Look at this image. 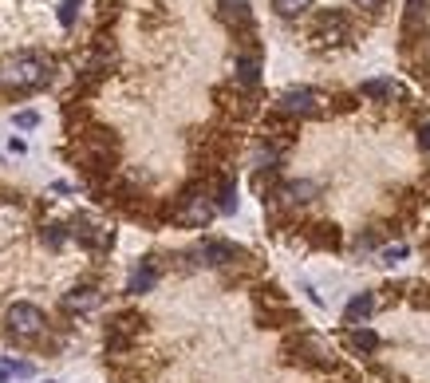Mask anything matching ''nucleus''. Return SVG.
Here are the masks:
<instances>
[{"label": "nucleus", "mask_w": 430, "mask_h": 383, "mask_svg": "<svg viewBox=\"0 0 430 383\" xmlns=\"http://www.w3.org/2000/svg\"><path fill=\"white\" fill-rule=\"evenodd\" d=\"M8 375H12V364H0V383L8 380Z\"/></svg>", "instance_id": "nucleus-30"}, {"label": "nucleus", "mask_w": 430, "mask_h": 383, "mask_svg": "<svg viewBox=\"0 0 430 383\" xmlns=\"http://www.w3.org/2000/svg\"><path fill=\"white\" fill-rule=\"evenodd\" d=\"M395 95H398V83L387 80V76H379V80H367L363 87H359V99H375V103H391Z\"/></svg>", "instance_id": "nucleus-13"}, {"label": "nucleus", "mask_w": 430, "mask_h": 383, "mask_svg": "<svg viewBox=\"0 0 430 383\" xmlns=\"http://www.w3.org/2000/svg\"><path fill=\"white\" fill-rule=\"evenodd\" d=\"M36 123H40V115H36V111H20L16 115V127H24V130L36 127Z\"/></svg>", "instance_id": "nucleus-27"}, {"label": "nucleus", "mask_w": 430, "mask_h": 383, "mask_svg": "<svg viewBox=\"0 0 430 383\" xmlns=\"http://www.w3.org/2000/svg\"><path fill=\"white\" fill-rule=\"evenodd\" d=\"M407 257V245H391V249H383V261L387 265H395V261H403Z\"/></svg>", "instance_id": "nucleus-26"}, {"label": "nucleus", "mask_w": 430, "mask_h": 383, "mask_svg": "<svg viewBox=\"0 0 430 383\" xmlns=\"http://www.w3.org/2000/svg\"><path fill=\"white\" fill-rule=\"evenodd\" d=\"M233 83H237L241 91H253L256 83H261V60L256 56H241L237 71H233Z\"/></svg>", "instance_id": "nucleus-12"}, {"label": "nucleus", "mask_w": 430, "mask_h": 383, "mask_svg": "<svg viewBox=\"0 0 430 383\" xmlns=\"http://www.w3.org/2000/svg\"><path fill=\"white\" fill-rule=\"evenodd\" d=\"M139 328H143V316H139V312H119V316L111 320V328H107V332H111V336H127V340H130Z\"/></svg>", "instance_id": "nucleus-18"}, {"label": "nucleus", "mask_w": 430, "mask_h": 383, "mask_svg": "<svg viewBox=\"0 0 430 383\" xmlns=\"http://www.w3.org/2000/svg\"><path fill=\"white\" fill-rule=\"evenodd\" d=\"M280 159H285V150H280V146L261 143V146H256V154H253V166H256V170H276Z\"/></svg>", "instance_id": "nucleus-17"}, {"label": "nucleus", "mask_w": 430, "mask_h": 383, "mask_svg": "<svg viewBox=\"0 0 430 383\" xmlns=\"http://www.w3.org/2000/svg\"><path fill=\"white\" fill-rule=\"evenodd\" d=\"M411 304H418V308H430V285H411Z\"/></svg>", "instance_id": "nucleus-24"}, {"label": "nucleus", "mask_w": 430, "mask_h": 383, "mask_svg": "<svg viewBox=\"0 0 430 383\" xmlns=\"http://www.w3.org/2000/svg\"><path fill=\"white\" fill-rule=\"evenodd\" d=\"M213 198H209L206 186H190V190L178 198V206H174V222L178 225H186V229H206L209 222H213Z\"/></svg>", "instance_id": "nucleus-2"}, {"label": "nucleus", "mask_w": 430, "mask_h": 383, "mask_svg": "<svg viewBox=\"0 0 430 383\" xmlns=\"http://www.w3.org/2000/svg\"><path fill=\"white\" fill-rule=\"evenodd\" d=\"M312 4H316V0H272V8H276L280 16H304Z\"/></svg>", "instance_id": "nucleus-21"}, {"label": "nucleus", "mask_w": 430, "mask_h": 383, "mask_svg": "<svg viewBox=\"0 0 430 383\" xmlns=\"http://www.w3.org/2000/svg\"><path fill=\"white\" fill-rule=\"evenodd\" d=\"M217 8H222V20L229 28H249V24H253L249 0H217Z\"/></svg>", "instance_id": "nucleus-11"}, {"label": "nucleus", "mask_w": 430, "mask_h": 383, "mask_svg": "<svg viewBox=\"0 0 430 383\" xmlns=\"http://www.w3.org/2000/svg\"><path fill=\"white\" fill-rule=\"evenodd\" d=\"M213 209H217V213H237V186H233V178H222V182H217V190H213Z\"/></svg>", "instance_id": "nucleus-16"}, {"label": "nucleus", "mask_w": 430, "mask_h": 383, "mask_svg": "<svg viewBox=\"0 0 430 383\" xmlns=\"http://www.w3.org/2000/svg\"><path fill=\"white\" fill-rule=\"evenodd\" d=\"M99 304H103V292L95 285H80L71 288L64 297V312H75V316H87V312H95Z\"/></svg>", "instance_id": "nucleus-9"}, {"label": "nucleus", "mask_w": 430, "mask_h": 383, "mask_svg": "<svg viewBox=\"0 0 430 383\" xmlns=\"http://www.w3.org/2000/svg\"><path fill=\"white\" fill-rule=\"evenodd\" d=\"M320 194L316 182H308V178H296V182H285V186H276L272 190V198H265V202H272V206H304V202H312Z\"/></svg>", "instance_id": "nucleus-6"}, {"label": "nucleus", "mask_w": 430, "mask_h": 383, "mask_svg": "<svg viewBox=\"0 0 430 383\" xmlns=\"http://www.w3.org/2000/svg\"><path fill=\"white\" fill-rule=\"evenodd\" d=\"M324 103H328V95L316 91V87H288L276 99V115H285V119H312V115L324 111Z\"/></svg>", "instance_id": "nucleus-3"}, {"label": "nucleus", "mask_w": 430, "mask_h": 383, "mask_svg": "<svg viewBox=\"0 0 430 383\" xmlns=\"http://www.w3.org/2000/svg\"><path fill=\"white\" fill-rule=\"evenodd\" d=\"M4 324H8V332L20 336V340H36V336L48 328V316H44V308H36V304H28V301H16L4 312Z\"/></svg>", "instance_id": "nucleus-4"}, {"label": "nucleus", "mask_w": 430, "mask_h": 383, "mask_svg": "<svg viewBox=\"0 0 430 383\" xmlns=\"http://www.w3.org/2000/svg\"><path fill=\"white\" fill-rule=\"evenodd\" d=\"M418 146L430 154V127H422V135H418Z\"/></svg>", "instance_id": "nucleus-29"}, {"label": "nucleus", "mask_w": 430, "mask_h": 383, "mask_svg": "<svg viewBox=\"0 0 430 383\" xmlns=\"http://www.w3.org/2000/svg\"><path fill=\"white\" fill-rule=\"evenodd\" d=\"M190 257L198 261V265H209V269H225V265H233L241 253L233 249V245H229V241H202V245H198Z\"/></svg>", "instance_id": "nucleus-7"}, {"label": "nucleus", "mask_w": 430, "mask_h": 383, "mask_svg": "<svg viewBox=\"0 0 430 383\" xmlns=\"http://www.w3.org/2000/svg\"><path fill=\"white\" fill-rule=\"evenodd\" d=\"M351 20L344 16V12H324L316 24V40L324 44V48H339V44H351Z\"/></svg>", "instance_id": "nucleus-5"}, {"label": "nucleus", "mask_w": 430, "mask_h": 383, "mask_svg": "<svg viewBox=\"0 0 430 383\" xmlns=\"http://www.w3.org/2000/svg\"><path fill=\"white\" fill-rule=\"evenodd\" d=\"M67 233H71L75 241H83L87 249H107V245H111V229L95 225L91 218H83V213L75 218V222H71V229H67Z\"/></svg>", "instance_id": "nucleus-8"}, {"label": "nucleus", "mask_w": 430, "mask_h": 383, "mask_svg": "<svg viewBox=\"0 0 430 383\" xmlns=\"http://www.w3.org/2000/svg\"><path fill=\"white\" fill-rule=\"evenodd\" d=\"M351 8H363V12H379L383 0H351Z\"/></svg>", "instance_id": "nucleus-28"}, {"label": "nucleus", "mask_w": 430, "mask_h": 383, "mask_svg": "<svg viewBox=\"0 0 430 383\" xmlns=\"http://www.w3.org/2000/svg\"><path fill=\"white\" fill-rule=\"evenodd\" d=\"M67 237H71V233H67V225H44V233H40V241H44L48 249H64Z\"/></svg>", "instance_id": "nucleus-19"}, {"label": "nucleus", "mask_w": 430, "mask_h": 383, "mask_svg": "<svg viewBox=\"0 0 430 383\" xmlns=\"http://www.w3.org/2000/svg\"><path fill=\"white\" fill-rule=\"evenodd\" d=\"M344 344H348L351 351H359V356H371V351H379V336L371 332V328H363V324H355V328L344 336Z\"/></svg>", "instance_id": "nucleus-14"}, {"label": "nucleus", "mask_w": 430, "mask_h": 383, "mask_svg": "<svg viewBox=\"0 0 430 383\" xmlns=\"http://www.w3.org/2000/svg\"><path fill=\"white\" fill-rule=\"evenodd\" d=\"M371 312H375V297H371V292H359V297H351V301H348V308H344V320L355 328V324H363Z\"/></svg>", "instance_id": "nucleus-15"}, {"label": "nucleus", "mask_w": 430, "mask_h": 383, "mask_svg": "<svg viewBox=\"0 0 430 383\" xmlns=\"http://www.w3.org/2000/svg\"><path fill=\"white\" fill-rule=\"evenodd\" d=\"M312 241L324 245V249H335V245H339V233H335V225L320 222V225H312Z\"/></svg>", "instance_id": "nucleus-20"}, {"label": "nucleus", "mask_w": 430, "mask_h": 383, "mask_svg": "<svg viewBox=\"0 0 430 383\" xmlns=\"http://www.w3.org/2000/svg\"><path fill=\"white\" fill-rule=\"evenodd\" d=\"M430 12V0H407V16L403 20H427Z\"/></svg>", "instance_id": "nucleus-23"}, {"label": "nucleus", "mask_w": 430, "mask_h": 383, "mask_svg": "<svg viewBox=\"0 0 430 383\" xmlns=\"http://www.w3.org/2000/svg\"><path fill=\"white\" fill-rule=\"evenodd\" d=\"M80 4H83V0H64V4H60V24H64V28H71V24H75V16H80Z\"/></svg>", "instance_id": "nucleus-22"}, {"label": "nucleus", "mask_w": 430, "mask_h": 383, "mask_svg": "<svg viewBox=\"0 0 430 383\" xmlns=\"http://www.w3.org/2000/svg\"><path fill=\"white\" fill-rule=\"evenodd\" d=\"M158 285V265L146 257V261H139L134 269H130L127 277V292H134V297H143V292H150V288Z\"/></svg>", "instance_id": "nucleus-10"}, {"label": "nucleus", "mask_w": 430, "mask_h": 383, "mask_svg": "<svg viewBox=\"0 0 430 383\" xmlns=\"http://www.w3.org/2000/svg\"><path fill=\"white\" fill-rule=\"evenodd\" d=\"M427 261H430V241H427Z\"/></svg>", "instance_id": "nucleus-31"}, {"label": "nucleus", "mask_w": 430, "mask_h": 383, "mask_svg": "<svg viewBox=\"0 0 430 383\" xmlns=\"http://www.w3.org/2000/svg\"><path fill=\"white\" fill-rule=\"evenodd\" d=\"M375 245H379V233H375V229H367V233L355 237V249H375Z\"/></svg>", "instance_id": "nucleus-25"}, {"label": "nucleus", "mask_w": 430, "mask_h": 383, "mask_svg": "<svg viewBox=\"0 0 430 383\" xmlns=\"http://www.w3.org/2000/svg\"><path fill=\"white\" fill-rule=\"evenodd\" d=\"M44 383H56V380H44Z\"/></svg>", "instance_id": "nucleus-32"}, {"label": "nucleus", "mask_w": 430, "mask_h": 383, "mask_svg": "<svg viewBox=\"0 0 430 383\" xmlns=\"http://www.w3.org/2000/svg\"><path fill=\"white\" fill-rule=\"evenodd\" d=\"M0 80L8 83L12 91H32V87H44L51 80V67L44 56H32V51H24V56H12L8 64L0 67Z\"/></svg>", "instance_id": "nucleus-1"}]
</instances>
